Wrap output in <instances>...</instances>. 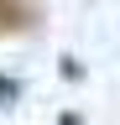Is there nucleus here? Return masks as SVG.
<instances>
[{
	"label": "nucleus",
	"mask_w": 120,
	"mask_h": 125,
	"mask_svg": "<svg viewBox=\"0 0 120 125\" xmlns=\"http://www.w3.org/2000/svg\"><path fill=\"white\" fill-rule=\"evenodd\" d=\"M32 21V5L26 0H0V31H21Z\"/></svg>",
	"instance_id": "1"
}]
</instances>
